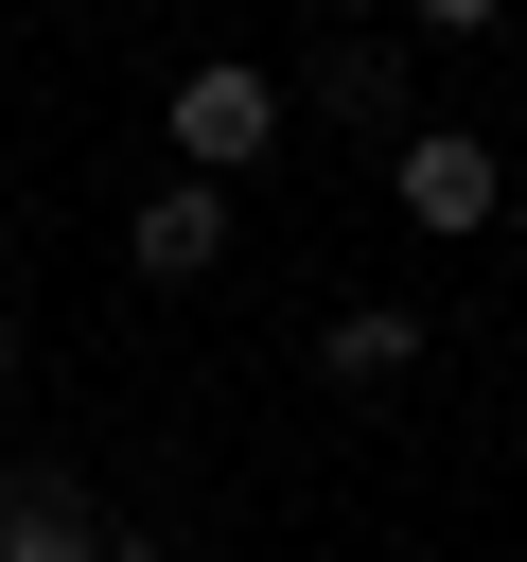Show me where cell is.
I'll return each mask as SVG.
<instances>
[{
    "label": "cell",
    "instance_id": "6da1fadb",
    "mask_svg": "<svg viewBox=\"0 0 527 562\" xmlns=\"http://www.w3.org/2000/svg\"><path fill=\"white\" fill-rule=\"evenodd\" d=\"M158 123H176V158H193V176L228 193V176H246V158L281 140V88H264L246 53H211V70H176V105H158Z\"/></svg>",
    "mask_w": 527,
    "mask_h": 562
},
{
    "label": "cell",
    "instance_id": "7a4b0ae2",
    "mask_svg": "<svg viewBox=\"0 0 527 562\" xmlns=\"http://www.w3.org/2000/svg\"><path fill=\"white\" fill-rule=\"evenodd\" d=\"M386 193H404V228H439V246H474L509 176H492V140H474V123H404V158H386Z\"/></svg>",
    "mask_w": 527,
    "mask_h": 562
},
{
    "label": "cell",
    "instance_id": "3957f363",
    "mask_svg": "<svg viewBox=\"0 0 527 562\" xmlns=\"http://www.w3.org/2000/svg\"><path fill=\"white\" fill-rule=\"evenodd\" d=\"M123 263H141V281H211V263H228V193H211V176H176V193H141V228H123Z\"/></svg>",
    "mask_w": 527,
    "mask_h": 562
},
{
    "label": "cell",
    "instance_id": "277c9868",
    "mask_svg": "<svg viewBox=\"0 0 527 562\" xmlns=\"http://www.w3.org/2000/svg\"><path fill=\"white\" fill-rule=\"evenodd\" d=\"M88 544H105V509H88L53 457H18V474H0V562H88Z\"/></svg>",
    "mask_w": 527,
    "mask_h": 562
},
{
    "label": "cell",
    "instance_id": "5b68a950",
    "mask_svg": "<svg viewBox=\"0 0 527 562\" xmlns=\"http://www.w3.org/2000/svg\"><path fill=\"white\" fill-rule=\"evenodd\" d=\"M316 369H334V386H404V369H422V316H404V299H351V316L316 334Z\"/></svg>",
    "mask_w": 527,
    "mask_h": 562
},
{
    "label": "cell",
    "instance_id": "8992f818",
    "mask_svg": "<svg viewBox=\"0 0 527 562\" xmlns=\"http://www.w3.org/2000/svg\"><path fill=\"white\" fill-rule=\"evenodd\" d=\"M316 88H334V123H404V53H386V35H334Z\"/></svg>",
    "mask_w": 527,
    "mask_h": 562
},
{
    "label": "cell",
    "instance_id": "52a82bcc",
    "mask_svg": "<svg viewBox=\"0 0 527 562\" xmlns=\"http://www.w3.org/2000/svg\"><path fill=\"white\" fill-rule=\"evenodd\" d=\"M422 18H439V35H492V18H509V0H422Z\"/></svg>",
    "mask_w": 527,
    "mask_h": 562
},
{
    "label": "cell",
    "instance_id": "ba28073f",
    "mask_svg": "<svg viewBox=\"0 0 527 562\" xmlns=\"http://www.w3.org/2000/svg\"><path fill=\"white\" fill-rule=\"evenodd\" d=\"M88 562H176V544H141V527H105V544H88Z\"/></svg>",
    "mask_w": 527,
    "mask_h": 562
},
{
    "label": "cell",
    "instance_id": "9c48e42d",
    "mask_svg": "<svg viewBox=\"0 0 527 562\" xmlns=\"http://www.w3.org/2000/svg\"><path fill=\"white\" fill-rule=\"evenodd\" d=\"M0 369H18V316H0Z\"/></svg>",
    "mask_w": 527,
    "mask_h": 562
}]
</instances>
